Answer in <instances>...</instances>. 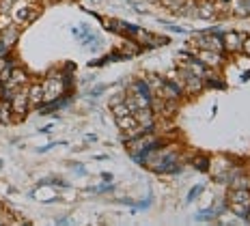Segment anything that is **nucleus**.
I'll list each match as a JSON object with an SVG mask.
<instances>
[{"instance_id": "nucleus-4", "label": "nucleus", "mask_w": 250, "mask_h": 226, "mask_svg": "<svg viewBox=\"0 0 250 226\" xmlns=\"http://www.w3.org/2000/svg\"><path fill=\"white\" fill-rule=\"evenodd\" d=\"M26 106H28V93L26 91H15L13 97H11V108L15 110V112L22 114L26 110Z\"/></svg>"}, {"instance_id": "nucleus-6", "label": "nucleus", "mask_w": 250, "mask_h": 226, "mask_svg": "<svg viewBox=\"0 0 250 226\" xmlns=\"http://www.w3.org/2000/svg\"><path fill=\"white\" fill-rule=\"evenodd\" d=\"M201 61H203V65H220V52L201 50Z\"/></svg>"}, {"instance_id": "nucleus-11", "label": "nucleus", "mask_w": 250, "mask_h": 226, "mask_svg": "<svg viewBox=\"0 0 250 226\" xmlns=\"http://www.w3.org/2000/svg\"><path fill=\"white\" fill-rule=\"evenodd\" d=\"M114 106V114H117V117H125V114H129V108H127V103H112Z\"/></svg>"}, {"instance_id": "nucleus-15", "label": "nucleus", "mask_w": 250, "mask_h": 226, "mask_svg": "<svg viewBox=\"0 0 250 226\" xmlns=\"http://www.w3.org/2000/svg\"><path fill=\"white\" fill-rule=\"evenodd\" d=\"M244 48H246V52H250V41H246V43H244Z\"/></svg>"}, {"instance_id": "nucleus-3", "label": "nucleus", "mask_w": 250, "mask_h": 226, "mask_svg": "<svg viewBox=\"0 0 250 226\" xmlns=\"http://www.w3.org/2000/svg\"><path fill=\"white\" fill-rule=\"evenodd\" d=\"M15 39H18V28H4L2 33H0V54H4L11 45L15 43Z\"/></svg>"}, {"instance_id": "nucleus-14", "label": "nucleus", "mask_w": 250, "mask_h": 226, "mask_svg": "<svg viewBox=\"0 0 250 226\" xmlns=\"http://www.w3.org/2000/svg\"><path fill=\"white\" fill-rule=\"evenodd\" d=\"M194 164H196V166H199V168H201V170H207V160H205V157H199V160H196V162H194Z\"/></svg>"}, {"instance_id": "nucleus-1", "label": "nucleus", "mask_w": 250, "mask_h": 226, "mask_svg": "<svg viewBox=\"0 0 250 226\" xmlns=\"http://www.w3.org/2000/svg\"><path fill=\"white\" fill-rule=\"evenodd\" d=\"M62 93V80L59 76H50L43 84V102H52Z\"/></svg>"}, {"instance_id": "nucleus-9", "label": "nucleus", "mask_w": 250, "mask_h": 226, "mask_svg": "<svg viewBox=\"0 0 250 226\" xmlns=\"http://www.w3.org/2000/svg\"><path fill=\"white\" fill-rule=\"evenodd\" d=\"M196 15H199V18H213V13H216V9H213V4H209V2H205V4H201L199 9H196L194 11Z\"/></svg>"}, {"instance_id": "nucleus-10", "label": "nucleus", "mask_w": 250, "mask_h": 226, "mask_svg": "<svg viewBox=\"0 0 250 226\" xmlns=\"http://www.w3.org/2000/svg\"><path fill=\"white\" fill-rule=\"evenodd\" d=\"M239 39H242V37L235 35V33L227 35V37H225V41H227V48H229V50H239V48H242V43H239Z\"/></svg>"}, {"instance_id": "nucleus-2", "label": "nucleus", "mask_w": 250, "mask_h": 226, "mask_svg": "<svg viewBox=\"0 0 250 226\" xmlns=\"http://www.w3.org/2000/svg\"><path fill=\"white\" fill-rule=\"evenodd\" d=\"M196 45H199L201 50H213V52L222 50L220 37H213V35H201L199 39H196Z\"/></svg>"}, {"instance_id": "nucleus-5", "label": "nucleus", "mask_w": 250, "mask_h": 226, "mask_svg": "<svg viewBox=\"0 0 250 226\" xmlns=\"http://www.w3.org/2000/svg\"><path fill=\"white\" fill-rule=\"evenodd\" d=\"M134 119L138 121V125H143V129H151V125H153V117H151V110L149 108L134 110Z\"/></svg>"}, {"instance_id": "nucleus-7", "label": "nucleus", "mask_w": 250, "mask_h": 226, "mask_svg": "<svg viewBox=\"0 0 250 226\" xmlns=\"http://www.w3.org/2000/svg\"><path fill=\"white\" fill-rule=\"evenodd\" d=\"M41 102H43V86L35 84L28 91V103H41Z\"/></svg>"}, {"instance_id": "nucleus-13", "label": "nucleus", "mask_w": 250, "mask_h": 226, "mask_svg": "<svg viewBox=\"0 0 250 226\" xmlns=\"http://www.w3.org/2000/svg\"><path fill=\"white\" fill-rule=\"evenodd\" d=\"M201 192H203V185H199V187H194V190H192V192H190V196H188V201H194V198H196V196H199V194H201Z\"/></svg>"}, {"instance_id": "nucleus-12", "label": "nucleus", "mask_w": 250, "mask_h": 226, "mask_svg": "<svg viewBox=\"0 0 250 226\" xmlns=\"http://www.w3.org/2000/svg\"><path fill=\"white\" fill-rule=\"evenodd\" d=\"M33 11H28V9H20V11H15V18L20 20V22H26L28 18H33Z\"/></svg>"}, {"instance_id": "nucleus-8", "label": "nucleus", "mask_w": 250, "mask_h": 226, "mask_svg": "<svg viewBox=\"0 0 250 226\" xmlns=\"http://www.w3.org/2000/svg\"><path fill=\"white\" fill-rule=\"evenodd\" d=\"M231 203H235V205H250V194L246 190H235L231 194Z\"/></svg>"}]
</instances>
